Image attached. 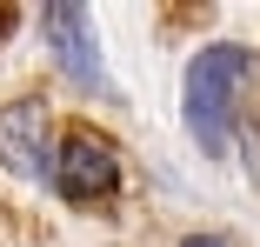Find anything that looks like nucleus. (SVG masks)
Masks as SVG:
<instances>
[{"label":"nucleus","mask_w":260,"mask_h":247,"mask_svg":"<svg viewBox=\"0 0 260 247\" xmlns=\"http://www.w3.org/2000/svg\"><path fill=\"white\" fill-rule=\"evenodd\" d=\"M247 67H253L247 47H207L187 67V127L207 154H227V107H234V87Z\"/></svg>","instance_id":"obj_1"},{"label":"nucleus","mask_w":260,"mask_h":247,"mask_svg":"<svg viewBox=\"0 0 260 247\" xmlns=\"http://www.w3.org/2000/svg\"><path fill=\"white\" fill-rule=\"evenodd\" d=\"M54 187L67 201L93 207V201H114L120 194V154L100 127H74L60 147H54Z\"/></svg>","instance_id":"obj_2"},{"label":"nucleus","mask_w":260,"mask_h":247,"mask_svg":"<svg viewBox=\"0 0 260 247\" xmlns=\"http://www.w3.org/2000/svg\"><path fill=\"white\" fill-rule=\"evenodd\" d=\"M40 134H47V107L40 101H14L0 114V161L14 174H40V154H47Z\"/></svg>","instance_id":"obj_3"},{"label":"nucleus","mask_w":260,"mask_h":247,"mask_svg":"<svg viewBox=\"0 0 260 247\" xmlns=\"http://www.w3.org/2000/svg\"><path fill=\"white\" fill-rule=\"evenodd\" d=\"M47 34H54V54L74 80H100V60H93V20L80 7H47Z\"/></svg>","instance_id":"obj_4"},{"label":"nucleus","mask_w":260,"mask_h":247,"mask_svg":"<svg viewBox=\"0 0 260 247\" xmlns=\"http://www.w3.org/2000/svg\"><path fill=\"white\" fill-rule=\"evenodd\" d=\"M187 247H227V240H214V234H193V240H187Z\"/></svg>","instance_id":"obj_5"},{"label":"nucleus","mask_w":260,"mask_h":247,"mask_svg":"<svg viewBox=\"0 0 260 247\" xmlns=\"http://www.w3.org/2000/svg\"><path fill=\"white\" fill-rule=\"evenodd\" d=\"M7 27H14V7H0V34H7Z\"/></svg>","instance_id":"obj_6"}]
</instances>
